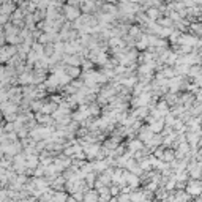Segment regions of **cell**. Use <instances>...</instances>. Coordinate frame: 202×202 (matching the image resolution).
Segmentation results:
<instances>
[{
  "instance_id": "6da1fadb",
  "label": "cell",
  "mask_w": 202,
  "mask_h": 202,
  "mask_svg": "<svg viewBox=\"0 0 202 202\" xmlns=\"http://www.w3.org/2000/svg\"><path fill=\"white\" fill-rule=\"evenodd\" d=\"M188 191L193 194L199 193V191H202V183L201 182H191V185H188Z\"/></svg>"
}]
</instances>
